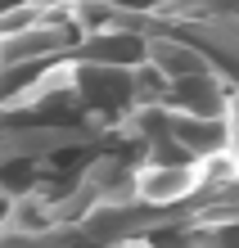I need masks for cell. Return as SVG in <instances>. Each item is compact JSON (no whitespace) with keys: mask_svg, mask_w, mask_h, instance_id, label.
<instances>
[{"mask_svg":"<svg viewBox=\"0 0 239 248\" xmlns=\"http://www.w3.org/2000/svg\"><path fill=\"white\" fill-rule=\"evenodd\" d=\"M167 126H172V136L181 140V144H190V154H199V158H217L221 149H226V122L221 118H185V113H172L167 118Z\"/></svg>","mask_w":239,"mask_h":248,"instance_id":"cell-1","label":"cell"},{"mask_svg":"<svg viewBox=\"0 0 239 248\" xmlns=\"http://www.w3.org/2000/svg\"><path fill=\"white\" fill-rule=\"evenodd\" d=\"M194 181H199V171H194L190 163H176V167H154V171H144L140 176V194L144 199H154V203H172V199H181L194 189Z\"/></svg>","mask_w":239,"mask_h":248,"instance_id":"cell-2","label":"cell"}]
</instances>
